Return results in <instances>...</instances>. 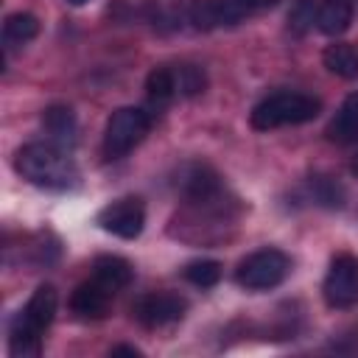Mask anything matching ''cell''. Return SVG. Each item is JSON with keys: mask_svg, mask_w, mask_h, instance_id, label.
I'll list each match as a JSON object with an SVG mask.
<instances>
[{"mask_svg": "<svg viewBox=\"0 0 358 358\" xmlns=\"http://www.w3.org/2000/svg\"><path fill=\"white\" fill-rule=\"evenodd\" d=\"M185 280L199 288H213L221 280V263L218 260H193L185 266Z\"/></svg>", "mask_w": 358, "mask_h": 358, "instance_id": "19", "label": "cell"}, {"mask_svg": "<svg viewBox=\"0 0 358 358\" xmlns=\"http://www.w3.org/2000/svg\"><path fill=\"white\" fill-rule=\"evenodd\" d=\"M291 271V260L280 249H257L249 257H243L235 268L238 285L246 291H268L277 288Z\"/></svg>", "mask_w": 358, "mask_h": 358, "instance_id": "5", "label": "cell"}, {"mask_svg": "<svg viewBox=\"0 0 358 358\" xmlns=\"http://www.w3.org/2000/svg\"><path fill=\"white\" fill-rule=\"evenodd\" d=\"M310 193L324 207H341L344 204V187L330 176H313L310 179Z\"/></svg>", "mask_w": 358, "mask_h": 358, "instance_id": "21", "label": "cell"}, {"mask_svg": "<svg viewBox=\"0 0 358 358\" xmlns=\"http://www.w3.org/2000/svg\"><path fill=\"white\" fill-rule=\"evenodd\" d=\"M42 123L48 129V134L56 140V143H73L76 140V115L70 106H48L45 115H42Z\"/></svg>", "mask_w": 358, "mask_h": 358, "instance_id": "17", "label": "cell"}, {"mask_svg": "<svg viewBox=\"0 0 358 358\" xmlns=\"http://www.w3.org/2000/svg\"><path fill=\"white\" fill-rule=\"evenodd\" d=\"M173 76H176V90H179V95L193 98V95L204 92V87H207V76H204V70L196 67V64H179V67L173 70Z\"/></svg>", "mask_w": 358, "mask_h": 358, "instance_id": "20", "label": "cell"}, {"mask_svg": "<svg viewBox=\"0 0 358 358\" xmlns=\"http://www.w3.org/2000/svg\"><path fill=\"white\" fill-rule=\"evenodd\" d=\"M322 294H324V302L336 310L352 308L358 302V257L355 255L341 252L330 260Z\"/></svg>", "mask_w": 358, "mask_h": 358, "instance_id": "6", "label": "cell"}, {"mask_svg": "<svg viewBox=\"0 0 358 358\" xmlns=\"http://www.w3.org/2000/svg\"><path fill=\"white\" fill-rule=\"evenodd\" d=\"M319 109H322V103H319L316 95L282 90V92H271L260 103H255V109L249 115V123L257 131H271V129H280V126L308 123L319 115Z\"/></svg>", "mask_w": 358, "mask_h": 358, "instance_id": "3", "label": "cell"}, {"mask_svg": "<svg viewBox=\"0 0 358 358\" xmlns=\"http://www.w3.org/2000/svg\"><path fill=\"white\" fill-rule=\"evenodd\" d=\"M151 129L148 112L137 106H120L109 115L106 129H103V154L106 159H120L126 157L134 145L143 143V137Z\"/></svg>", "mask_w": 358, "mask_h": 358, "instance_id": "4", "label": "cell"}, {"mask_svg": "<svg viewBox=\"0 0 358 358\" xmlns=\"http://www.w3.org/2000/svg\"><path fill=\"white\" fill-rule=\"evenodd\" d=\"M39 34V20L28 11H17V14H8L6 22H3V39L8 48H20V45H28L34 36Z\"/></svg>", "mask_w": 358, "mask_h": 358, "instance_id": "16", "label": "cell"}, {"mask_svg": "<svg viewBox=\"0 0 358 358\" xmlns=\"http://www.w3.org/2000/svg\"><path fill=\"white\" fill-rule=\"evenodd\" d=\"M56 288L53 285H39L31 299L25 302V308L14 316L11 330H8V347L11 355L25 358V355H39L42 347V333L50 327L53 316H56Z\"/></svg>", "mask_w": 358, "mask_h": 358, "instance_id": "2", "label": "cell"}, {"mask_svg": "<svg viewBox=\"0 0 358 358\" xmlns=\"http://www.w3.org/2000/svg\"><path fill=\"white\" fill-rule=\"evenodd\" d=\"M109 299H112V291L106 285H101L95 277L90 282H81L73 296H70V310L81 319H103L106 310H109Z\"/></svg>", "mask_w": 358, "mask_h": 358, "instance_id": "11", "label": "cell"}, {"mask_svg": "<svg viewBox=\"0 0 358 358\" xmlns=\"http://www.w3.org/2000/svg\"><path fill=\"white\" fill-rule=\"evenodd\" d=\"M185 310H187V302H185L179 294H171V291L145 294V296H140V299L131 305V313H134V319H137L143 327H162V324H171V322L182 319Z\"/></svg>", "mask_w": 358, "mask_h": 358, "instance_id": "9", "label": "cell"}, {"mask_svg": "<svg viewBox=\"0 0 358 358\" xmlns=\"http://www.w3.org/2000/svg\"><path fill=\"white\" fill-rule=\"evenodd\" d=\"M145 92L148 98L159 106V103H168L179 90H176V76L171 67H154L145 78Z\"/></svg>", "mask_w": 358, "mask_h": 358, "instance_id": "18", "label": "cell"}, {"mask_svg": "<svg viewBox=\"0 0 358 358\" xmlns=\"http://www.w3.org/2000/svg\"><path fill=\"white\" fill-rule=\"evenodd\" d=\"M355 8H358V0H322V6L316 8L319 31L327 36H341L352 22Z\"/></svg>", "mask_w": 358, "mask_h": 358, "instance_id": "12", "label": "cell"}, {"mask_svg": "<svg viewBox=\"0 0 358 358\" xmlns=\"http://www.w3.org/2000/svg\"><path fill=\"white\" fill-rule=\"evenodd\" d=\"M173 185L190 204H199V207H210L221 199V176L204 162H185Z\"/></svg>", "mask_w": 358, "mask_h": 358, "instance_id": "7", "label": "cell"}, {"mask_svg": "<svg viewBox=\"0 0 358 358\" xmlns=\"http://www.w3.org/2000/svg\"><path fill=\"white\" fill-rule=\"evenodd\" d=\"M98 227L115 238H123V241H134L143 227H145V207L140 199L134 196H126V199H117L112 204H106L101 213H98Z\"/></svg>", "mask_w": 358, "mask_h": 358, "instance_id": "8", "label": "cell"}, {"mask_svg": "<svg viewBox=\"0 0 358 358\" xmlns=\"http://www.w3.org/2000/svg\"><path fill=\"white\" fill-rule=\"evenodd\" d=\"M70 6H84V3H90V0H67Z\"/></svg>", "mask_w": 358, "mask_h": 358, "instance_id": "23", "label": "cell"}, {"mask_svg": "<svg viewBox=\"0 0 358 358\" xmlns=\"http://www.w3.org/2000/svg\"><path fill=\"white\" fill-rule=\"evenodd\" d=\"M327 137L338 145H350L358 143V92L347 95L341 109L336 112V117L327 126Z\"/></svg>", "mask_w": 358, "mask_h": 358, "instance_id": "14", "label": "cell"}, {"mask_svg": "<svg viewBox=\"0 0 358 358\" xmlns=\"http://www.w3.org/2000/svg\"><path fill=\"white\" fill-rule=\"evenodd\" d=\"M92 277L115 294V291H120V288H126V285L131 282L134 268H131V263H129L126 257L101 255V257H95V263H92Z\"/></svg>", "mask_w": 358, "mask_h": 358, "instance_id": "13", "label": "cell"}, {"mask_svg": "<svg viewBox=\"0 0 358 358\" xmlns=\"http://www.w3.org/2000/svg\"><path fill=\"white\" fill-rule=\"evenodd\" d=\"M257 0H210L193 8V22L199 28H213V25H235L241 22Z\"/></svg>", "mask_w": 358, "mask_h": 358, "instance_id": "10", "label": "cell"}, {"mask_svg": "<svg viewBox=\"0 0 358 358\" xmlns=\"http://www.w3.org/2000/svg\"><path fill=\"white\" fill-rule=\"evenodd\" d=\"M324 67L341 78H358V48L352 42H333L322 53Z\"/></svg>", "mask_w": 358, "mask_h": 358, "instance_id": "15", "label": "cell"}, {"mask_svg": "<svg viewBox=\"0 0 358 358\" xmlns=\"http://www.w3.org/2000/svg\"><path fill=\"white\" fill-rule=\"evenodd\" d=\"M109 355H131V358H140L143 352L137 347H131V344H117V347L109 350Z\"/></svg>", "mask_w": 358, "mask_h": 358, "instance_id": "22", "label": "cell"}, {"mask_svg": "<svg viewBox=\"0 0 358 358\" xmlns=\"http://www.w3.org/2000/svg\"><path fill=\"white\" fill-rule=\"evenodd\" d=\"M14 168L22 179L48 190H67L78 182V168L73 157L56 143H28L17 151Z\"/></svg>", "mask_w": 358, "mask_h": 358, "instance_id": "1", "label": "cell"}]
</instances>
